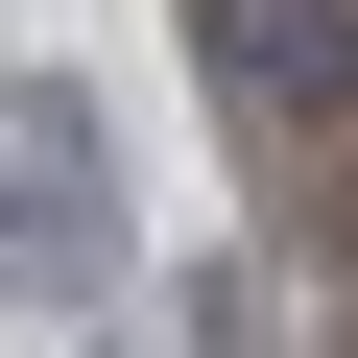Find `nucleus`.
Here are the masks:
<instances>
[{
  "mask_svg": "<svg viewBox=\"0 0 358 358\" xmlns=\"http://www.w3.org/2000/svg\"><path fill=\"white\" fill-rule=\"evenodd\" d=\"M143 215H120V96L96 72H0V287L24 310H120Z\"/></svg>",
  "mask_w": 358,
  "mask_h": 358,
  "instance_id": "f257e3e1",
  "label": "nucleus"
},
{
  "mask_svg": "<svg viewBox=\"0 0 358 358\" xmlns=\"http://www.w3.org/2000/svg\"><path fill=\"white\" fill-rule=\"evenodd\" d=\"M215 48H239L287 120H334V96H358V0H215Z\"/></svg>",
  "mask_w": 358,
  "mask_h": 358,
  "instance_id": "f03ea898",
  "label": "nucleus"
},
{
  "mask_svg": "<svg viewBox=\"0 0 358 358\" xmlns=\"http://www.w3.org/2000/svg\"><path fill=\"white\" fill-rule=\"evenodd\" d=\"M167 334H192V358H263V263H192V287H167Z\"/></svg>",
  "mask_w": 358,
  "mask_h": 358,
  "instance_id": "7ed1b4c3",
  "label": "nucleus"
}]
</instances>
